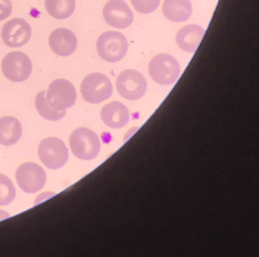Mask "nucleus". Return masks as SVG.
<instances>
[{
  "mask_svg": "<svg viewBox=\"0 0 259 257\" xmlns=\"http://www.w3.org/2000/svg\"><path fill=\"white\" fill-rule=\"evenodd\" d=\"M72 153L81 160H93L99 154L101 142L94 130L85 127L75 129L69 137Z\"/></svg>",
  "mask_w": 259,
  "mask_h": 257,
  "instance_id": "1",
  "label": "nucleus"
},
{
  "mask_svg": "<svg viewBox=\"0 0 259 257\" xmlns=\"http://www.w3.org/2000/svg\"><path fill=\"white\" fill-rule=\"evenodd\" d=\"M127 50V39L118 31H106L98 37L96 42V51L99 57L111 63L123 59Z\"/></svg>",
  "mask_w": 259,
  "mask_h": 257,
  "instance_id": "2",
  "label": "nucleus"
},
{
  "mask_svg": "<svg viewBox=\"0 0 259 257\" xmlns=\"http://www.w3.org/2000/svg\"><path fill=\"white\" fill-rule=\"evenodd\" d=\"M148 70L154 82L162 85H171L177 81L181 67L174 57L168 54H159L151 59Z\"/></svg>",
  "mask_w": 259,
  "mask_h": 257,
  "instance_id": "3",
  "label": "nucleus"
},
{
  "mask_svg": "<svg viewBox=\"0 0 259 257\" xmlns=\"http://www.w3.org/2000/svg\"><path fill=\"white\" fill-rule=\"evenodd\" d=\"M81 94L84 101L91 104H98L112 96L113 85L106 75L92 73L82 80Z\"/></svg>",
  "mask_w": 259,
  "mask_h": 257,
  "instance_id": "4",
  "label": "nucleus"
},
{
  "mask_svg": "<svg viewBox=\"0 0 259 257\" xmlns=\"http://www.w3.org/2000/svg\"><path fill=\"white\" fill-rule=\"evenodd\" d=\"M38 155L42 163L51 170L60 169L69 158L67 147L63 141L57 137H48L41 141L38 147Z\"/></svg>",
  "mask_w": 259,
  "mask_h": 257,
  "instance_id": "5",
  "label": "nucleus"
},
{
  "mask_svg": "<svg viewBox=\"0 0 259 257\" xmlns=\"http://www.w3.org/2000/svg\"><path fill=\"white\" fill-rule=\"evenodd\" d=\"M77 93L72 82L65 79H58L50 83L46 91V102L52 109L66 111L75 104Z\"/></svg>",
  "mask_w": 259,
  "mask_h": 257,
  "instance_id": "6",
  "label": "nucleus"
},
{
  "mask_svg": "<svg viewBox=\"0 0 259 257\" xmlns=\"http://www.w3.org/2000/svg\"><path fill=\"white\" fill-rule=\"evenodd\" d=\"M3 75L11 82H24L32 72V62L23 52H11L1 61Z\"/></svg>",
  "mask_w": 259,
  "mask_h": 257,
  "instance_id": "7",
  "label": "nucleus"
},
{
  "mask_svg": "<svg viewBox=\"0 0 259 257\" xmlns=\"http://www.w3.org/2000/svg\"><path fill=\"white\" fill-rule=\"evenodd\" d=\"M18 186L25 193H35L45 187L47 175L45 170L35 162H24L16 171Z\"/></svg>",
  "mask_w": 259,
  "mask_h": 257,
  "instance_id": "8",
  "label": "nucleus"
},
{
  "mask_svg": "<svg viewBox=\"0 0 259 257\" xmlns=\"http://www.w3.org/2000/svg\"><path fill=\"white\" fill-rule=\"evenodd\" d=\"M116 85L119 95L130 101L141 99L148 90L146 78L140 72L133 69L119 73Z\"/></svg>",
  "mask_w": 259,
  "mask_h": 257,
  "instance_id": "9",
  "label": "nucleus"
},
{
  "mask_svg": "<svg viewBox=\"0 0 259 257\" xmlns=\"http://www.w3.org/2000/svg\"><path fill=\"white\" fill-rule=\"evenodd\" d=\"M31 34L30 25L21 18H14L8 21L1 30L3 43L10 48L23 47L30 40Z\"/></svg>",
  "mask_w": 259,
  "mask_h": 257,
  "instance_id": "10",
  "label": "nucleus"
},
{
  "mask_svg": "<svg viewBox=\"0 0 259 257\" xmlns=\"http://www.w3.org/2000/svg\"><path fill=\"white\" fill-rule=\"evenodd\" d=\"M102 15L107 24L119 29L127 28L134 19L130 6L123 0L108 1L103 8Z\"/></svg>",
  "mask_w": 259,
  "mask_h": 257,
  "instance_id": "11",
  "label": "nucleus"
},
{
  "mask_svg": "<svg viewBox=\"0 0 259 257\" xmlns=\"http://www.w3.org/2000/svg\"><path fill=\"white\" fill-rule=\"evenodd\" d=\"M49 45L51 50L59 57H69L75 53L78 40L70 29L60 27L50 34Z\"/></svg>",
  "mask_w": 259,
  "mask_h": 257,
  "instance_id": "12",
  "label": "nucleus"
},
{
  "mask_svg": "<svg viewBox=\"0 0 259 257\" xmlns=\"http://www.w3.org/2000/svg\"><path fill=\"white\" fill-rule=\"evenodd\" d=\"M100 116L105 125L114 129L124 127L130 119L127 108L118 101H112L104 106Z\"/></svg>",
  "mask_w": 259,
  "mask_h": 257,
  "instance_id": "13",
  "label": "nucleus"
},
{
  "mask_svg": "<svg viewBox=\"0 0 259 257\" xmlns=\"http://www.w3.org/2000/svg\"><path fill=\"white\" fill-rule=\"evenodd\" d=\"M204 28L197 24H189L178 31L176 42L178 46L188 53H194L200 45L204 36Z\"/></svg>",
  "mask_w": 259,
  "mask_h": 257,
  "instance_id": "14",
  "label": "nucleus"
},
{
  "mask_svg": "<svg viewBox=\"0 0 259 257\" xmlns=\"http://www.w3.org/2000/svg\"><path fill=\"white\" fill-rule=\"evenodd\" d=\"M162 13L170 22L183 23L188 21L192 14L190 0H164Z\"/></svg>",
  "mask_w": 259,
  "mask_h": 257,
  "instance_id": "15",
  "label": "nucleus"
},
{
  "mask_svg": "<svg viewBox=\"0 0 259 257\" xmlns=\"http://www.w3.org/2000/svg\"><path fill=\"white\" fill-rule=\"evenodd\" d=\"M23 134V126L18 118L3 117L0 118V145L10 147L17 144Z\"/></svg>",
  "mask_w": 259,
  "mask_h": 257,
  "instance_id": "16",
  "label": "nucleus"
},
{
  "mask_svg": "<svg viewBox=\"0 0 259 257\" xmlns=\"http://www.w3.org/2000/svg\"><path fill=\"white\" fill-rule=\"evenodd\" d=\"M48 14L58 20L70 18L76 8L75 0H45Z\"/></svg>",
  "mask_w": 259,
  "mask_h": 257,
  "instance_id": "17",
  "label": "nucleus"
},
{
  "mask_svg": "<svg viewBox=\"0 0 259 257\" xmlns=\"http://www.w3.org/2000/svg\"><path fill=\"white\" fill-rule=\"evenodd\" d=\"M35 107L37 112L47 120L57 121L65 117L66 111H57L52 109L46 102V91H42L36 95Z\"/></svg>",
  "mask_w": 259,
  "mask_h": 257,
  "instance_id": "18",
  "label": "nucleus"
},
{
  "mask_svg": "<svg viewBox=\"0 0 259 257\" xmlns=\"http://www.w3.org/2000/svg\"><path fill=\"white\" fill-rule=\"evenodd\" d=\"M17 192L12 181L7 176L0 174V206H7L16 198Z\"/></svg>",
  "mask_w": 259,
  "mask_h": 257,
  "instance_id": "19",
  "label": "nucleus"
},
{
  "mask_svg": "<svg viewBox=\"0 0 259 257\" xmlns=\"http://www.w3.org/2000/svg\"><path fill=\"white\" fill-rule=\"evenodd\" d=\"M137 12L151 14L154 12L160 3V0H130Z\"/></svg>",
  "mask_w": 259,
  "mask_h": 257,
  "instance_id": "20",
  "label": "nucleus"
},
{
  "mask_svg": "<svg viewBox=\"0 0 259 257\" xmlns=\"http://www.w3.org/2000/svg\"><path fill=\"white\" fill-rule=\"evenodd\" d=\"M12 10L11 0H0V22L10 17Z\"/></svg>",
  "mask_w": 259,
  "mask_h": 257,
  "instance_id": "21",
  "label": "nucleus"
},
{
  "mask_svg": "<svg viewBox=\"0 0 259 257\" xmlns=\"http://www.w3.org/2000/svg\"><path fill=\"white\" fill-rule=\"evenodd\" d=\"M138 129H139V127H133V128L130 129V131H127L126 134H125V136H124L123 142H126V141L130 140V138L133 136V134H134Z\"/></svg>",
  "mask_w": 259,
  "mask_h": 257,
  "instance_id": "22",
  "label": "nucleus"
},
{
  "mask_svg": "<svg viewBox=\"0 0 259 257\" xmlns=\"http://www.w3.org/2000/svg\"><path fill=\"white\" fill-rule=\"evenodd\" d=\"M8 218H10V215L7 211L0 210V221H3V220L8 219Z\"/></svg>",
  "mask_w": 259,
  "mask_h": 257,
  "instance_id": "23",
  "label": "nucleus"
}]
</instances>
